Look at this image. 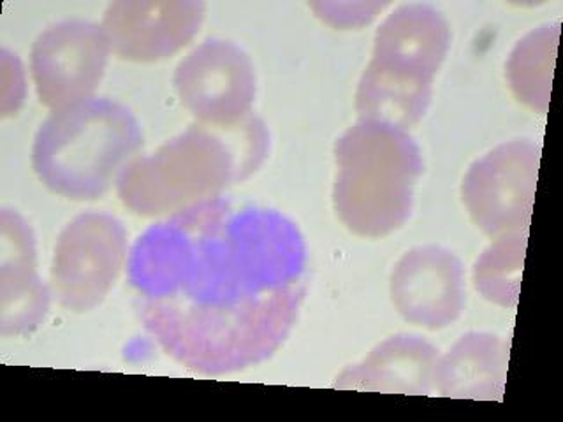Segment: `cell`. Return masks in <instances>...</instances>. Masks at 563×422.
Instances as JSON below:
<instances>
[{
    "label": "cell",
    "mask_w": 563,
    "mask_h": 422,
    "mask_svg": "<svg viewBox=\"0 0 563 422\" xmlns=\"http://www.w3.org/2000/svg\"><path fill=\"white\" fill-rule=\"evenodd\" d=\"M125 260V225L110 213L85 211L64 227L53 251V295L69 312H90L110 295Z\"/></svg>",
    "instance_id": "8992f818"
},
{
    "label": "cell",
    "mask_w": 563,
    "mask_h": 422,
    "mask_svg": "<svg viewBox=\"0 0 563 422\" xmlns=\"http://www.w3.org/2000/svg\"><path fill=\"white\" fill-rule=\"evenodd\" d=\"M49 292L37 273L31 225L16 211L0 213V333L23 336L48 313Z\"/></svg>",
    "instance_id": "30bf717a"
},
{
    "label": "cell",
    "mask_w": 563,
    "mask_h": 422,
    "mask_svg": "<svg viewBox=\"0 0 563 422\" xmlns=\"http://www.w3.org/2000/svg\"><path fill=\"white\" fill-rule=\"evenodd\" d=\"M437 351L418 336H393L361 365L340 375L336 387L356 391L427 395L437 375Z\"/></svg>",
    "instance_id": "7c38bea8"
},
{
    "label": "cell",
    "mask_w": 563,
    "mask_h": 422,
    "mask_svg": "<svg viewBox=\"0 0 563 422\" xmlns=\"http://www.w3.org/2000/svg\"><path fill=\"white\" fill-rule=\"evenodd\" d=\"M143 148L134 114L108 97L53 111L32 146V167L41 184L62 198L92 201L119 180Z\"/></svg>",
    "instance_id": "3957f363"
},
{
    "label": "cell",
    "mask_w": 563,
    "mask_h": 422,
    "mask_svg": "<svg viewBox=\"0 0 563 422\" xmlns=\"http://www.w3.org/2000/svg\"><path fill=\"white\" fill-rule=\"evenodd\" d=\"M128 275L158 345L216 377L286 342L307 292V246L278 211L211 198L146 229Z\"/></svg>",
    "instance_id": "6da1fadb"
},
{
    "label": "cell",
    "mask_w": 563,
    "mask_h": 422,
    "mask_svg": "<svg viewBox=\"0 0 563 422\" xmlns=\"http://www.w3.org/2000/svg\"><path fill=\"white\" fill-rule=\"evenodd\" d=\"M445 46L448 31L431 9L404 5L387 18L357 90L361 120L401 131L418 122L430 101L431 78Z\"/></svg>",
    "instance_id": "5b68a950"
},
{
    "label": "cell",
    "mask_w": 563,
    "mask_h": 422,
    "mask_svg": "<svg viewBox=\"0 0 563 422\" xmlns=\"http://www.w3.org/2000/svg\"><path fill=\"white\" fill-rule=\"evenodd\" d=\"M339 175L334 208L352 233L380 237L401 227L412 210L421 157L405 131L361 120L334 148Z\"/></svg>",
    "instance_id": "277c9868"
},
{
    "label": "cell",
    "mask_w": 563,
    "mask_h": 422,
    "mask_svg": "<svg viewBox=\"0 0 563 422\" xmlns=\"http://www.w3.org/2000/svg\"><path fill=\"white\" fill-rule=\"evenodd\" d=\"M224 127L189 129L155 154L132 158L117 180L123 207L141 216L167 215L207 201L260 166L266 132L249 119Z\"/></svg>",
    "instance_id": "7a4b0ae2"
},
{
    "label": "cell",
    "mask_w": 563,
    "mask_h": 422,
    "mask_svg": "<svg viewBox=\"0 0 563 422\" xmlns=\"http://www.w3.org/2000/svg\"><path fill=\"white\" fill-rule=\"evenodd\" d=\"M205 20L201 2L120 0L108 5L102 31L111 53L129 62H157L184 48Z\"/></svg>",
    "instance_id": "9c48e42d"
},
{
    "label": "cell",
    "mask_w": 563,
    "mask_h": 422,
    "mask_svg": "<svg viewBox=\"0 0 563 422\" xmlns=\"http://www.w3.org/2000/svg\"><path fill=\"white\" fill-rule=\"evenodd\" d=\"M181 102L201 125L234 127L251 113L255 75L251 58L229 41H207L175 75Z\"/></svg>",
    "instance_id": "ba28073f"
},
{
    "label": "cell",
    "mask_w": 563,
    "mask_h": 422,
    "mask_svg": "<svg viewBox=\"0 0 563 422\" xmlns=\"http://www.w3.org/2000/svg\"><path fill=\"white\" fill-rule=\"evenodd\" d=\"M110 53L102 26L93 22L66 20L41 32L31 55L41 104L58 111L92 99Z\"/></svg>",
    "instance_id": "52a82bcc"
},
{
    "label": "cell",
    "mask_w": 563,
    "mask_h": 422,
    "mask_svg": "<svg viewBox=\"0 0 563 422\" xmlns=\"http://www.w3.org/2000/svg\"><path fill=\"white\" fill-rule=\"evenodd\" d=\"M393 303L407 321L431 330L448 325L462 310V269L453 255L418 248L396 264Z\"/></svg>",
    "instance_id": "8fae6325"
}]
</instances>
